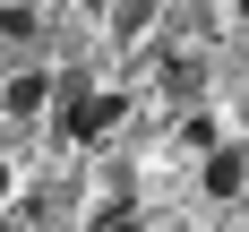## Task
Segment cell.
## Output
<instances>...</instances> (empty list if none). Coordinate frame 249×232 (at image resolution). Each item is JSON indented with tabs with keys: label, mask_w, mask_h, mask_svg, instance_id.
Returning <instances> with one entry per match:
<instances>
[{
	"label": "cell",
	"mask_w": 249,
	"mask_h": 232,
	"mask_svg": "<svg viewBox=\"0 0 249 232\" xmlns=\"http://www.w3.org/2000/svg\"><path fill=\"white\" fill-rule=\"evenodd\" d=\"M241 180H249L241 146H206V198H241Z\"/></svg>",
	"instance_id": "6da1fadb"
},
{
	"label": "cell",
	"mask_w": 249,
	"mask_h": 232,
	"mask_svg": "<svg viewBox=\"0 0 249 232\" xmlns=\"http://www.w3.org/2000/svg\"><path fill=\"white\" fill-rule=\"evenodd\" d=\"M0 103H9V112L26 121V112H43V103H52V77H43V69H26V77H9V95H0Z\"/></svg>",
	"instance_id": "7a4b0ae2"
},
{
	"label": "cell",
	"mask_w": 249,
	"mask_h": 232,
	"mask_svg": "<svg viewBox=\"0 0 249 232\" xmlns=\"http://www.w3.org/2000/svg\"><path fill=\"white\" fill-rule=\"evenodd\" d=\"M103 232H146V224H138V215H112V224H103Z\"/></svg>",
	"instance_id": "3957f363"
},
{
	"label": "cell",
	"mask_w": 249,
	"mask_h": 232,
	"mask_svg": "<svg viewBox=\"0 0 249 232\" xmlns=\"http://www.w3.org/2000/svg\"><path fill=\"white\" fill-rule=\"evenodd\" d=\"M0 198H9V163H0Z\"/></svg>",
	"instance_id": "277c9868"
},
{
	"label": "cell",
	"mask_w": 249,
	"mask_h": 232,
	"mask_svg": "<svg viewBox=\"0 0 249 232\" xmlns=\"http://www.w3.org/2000/svg\"><path fill=\"white\" fill-rule=\"evenodd\" d=\"M241 18H249V0H241Z\"/></svg>",
	"instance_id": "5b68a950"
}]
</instances>
